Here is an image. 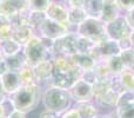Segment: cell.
<instances>
[{
    "instance_id": "1",
    "label": "cell",
    "mask_w": 134,
    "mask_h": 118,
    "mask_svg": "<svg viewBox=\"0 0 134 118\" xmlns=\"http://www.w3.org/2000/svg\"><path fill=\"white\" fill-rule=\"evenodd\" d=\"M53 73L51 85L69 90L79 79H81V70L73 65L69 57H53Z\"/></svg>"
},
{
    "instance_id": "2",
    "label": "cell",
    "mask_w": 134,
    "mask_h": 118,
    "mask_svg": "<svg viewBox=\"0 0 134 118\" xmlns=\"http://www.w3.org/2000/svg\"><path fill=\"white\" fill-rule=\"evenodd\" d=\"M41 96V85L34 81L31 84H23L19 90L8 96V99L14 110L28 114L38 106Z\"/></svg>"
},
{
    "instance_id": "3",
    "label": "cell",
    "mask_w": 134,
    "mask_h": 118,
    "mask_svg": "<svg viewBox=\"0 0 134 118\" xmlns=\"http://www.w3.org/2000/svg\"><path fill=\"white\" fill-rule=\"evenodd\" d=\"M41 102L46 111H49L54 115H61L69 109L73 100L68 90L49 85L42 92Z\"/></svg>"
},
{
    "instance_id": "4",
    "label": "cell",
    "mask_w": 134,
    "mask_h": 118,
    "mask_svg": "<svg viewBox=\"0 0 134 118\" xmlns=\"http://www.w3.org/2000/svg\"><path fill=\"white\" fill-rule=\"evenodd\" d=\"M23 51L25 53L28 66H35L37 64L47 59H52V54L44 46L40 35L34 34L25 45L23 46Z\"/></svg>"
},
{
    "instance_id": "5",
    "label": "cell",
    "mask_w": 134,
    "mask_h": 118,
    "mask_svg": "<svg viewBox=\"0 0 134 118\" xmlns=\"http://www.w3.org/2000/svg\"><path fill=\"white\" fill-rule=\"evenodd\" d=\"M76 34L91 39L95 44H99L108 38L106 34V24L102 23L100 19L88 17L76 27Z\"/></svg>"
},
{
    "instance_id": "6",
    "label": "cell",
    "mask_w": 134,
    "mask_h": 118,
    "mask_svg": "<svg viewBox=\"0 0 134 118\" xmlns=\"http://www.w3.org/2000/svg\"><path fill=\"white\" fill-rule=\"evenodd\" d=\"M76 33L68 32L64 37L54 40L52 49V58L53 57H71L76 53Z\"/></svg>"
},
{
    "instance_id": "7",
    "label": "cell",
    "mask_w": 134,
    "mask_h": 118,
    "mask_svg": "<svg viewBox=\"0 0 134 118\" xmlns=\"http://www.w3.org/2000/svg\"><path fill=\"white\" fill-rule=\"evenodd\" d=\"M133 28L130 26L128 21L126 20L125 16H119L113 21L106 24V34L109 39L119 40L125 39V38H130L131 33H132Z\"/></svg>"
},
{
    "instance_id": "8",
    "label": "cell",
    "mask_w": 134,
    "mask_h": 118,
    "mask_svg": "<svg viewBox=\"0 0 134 118\" xmlns=\"http://www.w3.org/2000/svg\"><path fill=\"white\" fill-rule=\"evenodd\" d=\"M69 95L72 97L73 102L79 103H91L93 96V86L88 84L87 81L79 79L71 89H69Z\"/></svg>"
},
{
    "instance_id": "9",
    "label": "cell",
    "mask_w": 134,
    "mask_h": 118,
    "mask_svg": "<svg viewBox=\"0 0 134 118\" xmlns=\"http://www.w3.org/2000/svg\"><path fill=\"white\" fill-rule=\"evenodd\" d=\"M38 31L40 32L39 35H42V37L49 38V39H53V40L64 37V35L69 32L68 27H67L66 25L57 23V21L51 20V19H48V18L42 23V25L40 26Z\"/></svg>"
},
{
    "instance_id": "10",
    "label": "cell",
    "mask_w": 134,
    "mask_h": 118,
    "mask_svg": "<svg viewBox=\"0 0 134 118\" xmlns=\"http://www.w3.org/2000/svg\"><path fill=\"white\" fill-rule=\"evenodd\" d=\"M30 11V0H1L0 14L6 18Z\"/></svg>"
},
{
    "instance_id": "11",
    "label": "cell",
    "mask_w": 134,
    "mask_h": 118,
    "mask_svg": "<svg viewBox=\"0 0 134 118\" xmlns=\"http://www.w3.org/2000/svg\"><path fill=\"white\" fill-rule=\"evenodd\" d=\"M116 114L119 118H134V92L121 93L116 104Z\"/></svg>"
},
{
    "instance_id": "12",
    "label": "cell",
    "mask_w": 134,
    "mask_h": 118,
    "mask_svg": "<svg viewBox=\"0 0 134 118\" xmlns=\"http://www.w3.org/2000/svg\"><path fill=\"white\" fill-rule=\"evenodd\" d=\"M46 16L48 19L54 20L57 23H60L67 26V19H68V7L60 0L52 1L51 5L47 7Z\"/></svg>"
},
{
    "instance_id": "13",
    "label": "cell",
    "mask_w": 134,
    "mask_h": 118,
    "mask_svg": "<svg viewBox=\"0 0 134 118\" xmlns=\"http://www.w3.org/2000/svg\"><path fill=\"white\" fill-rule=\"evenodd\" d=\"M53 60L47 59L44 61L37 64L35 66H33V73H34L35 80L41 85L44 83H48V80H51L52 73H53Z\"/></svg>"
},
{
    "instance_id": "14",
    "label": "cell",
    "mask_w": 134,
    "mask_h": 118,
    "mask_svg": "<svg viewBox=\"0 0 134 118\" xmlns=\"http://www.w3.org/2000/svg\"><path fill=\"white\" fill-rule=\"evenodd\" d=\"M0 79H1L2 88H4L7 96L14 93L23 85L20 74H19V72H15V71H7L6 73L0 77Z\"/></svg>"
},
{
    "instance_id": "15",
    "label": "cell",
    "mask_w": 134,
    "mask_h": 118,
    "mask_svg": "<svg viewBox=\"0 0 134 118\" xmlns=\"http://www.w3.org/2000/svg\"><path fill=\"white\" fill-rule=\"evenodd\" d=\"M86 18H87V14L83 11L82 7H68V19H67V27H68V31L74 33L73 30H72V27H73L76 33V27H78Z\"/></svg>"
},
{
    "instance_id": "16",
    "label": "cell",
    "mask_w": 134,
    "mask_h": 118,
    "mask_svg": "<svg viewBox=\"0 0 134 118\" xmlns=\"http://www.w3.org/2000/svg\"><path fill=\"white\" fill-rule=\"evenodd\" d=\"M82 8L88 18L100 19L104 8V0H83Z\"/></svg>"
},
{
    "instance_id": "17",
    "label": "cell",
    "mask_w": 134,
    "mask_h": 118,
    "mask_svg": "<svg viewBox=\"0 0 134 118\" xmlns=\"http://www.w3.org/2000/svg\"><path fill=\"white\" fill-rule=\"evenodd\" d=\"M69 59L73 63V65L79 67L81 71H86V70L93 69V67L95 66V64H97V61H95V60L92 58V56H90V54L75 53L69 57Z\"/></svg>"
},
{
    "instance_id": "18",
    "label": "cell",
    "mask_w": 134,
    "mask_h": 118,
    "mask_svg": "<svg viewBox=\"0 0 134 118\" xmlns=\"http://www.w3.org/2000/svg\"><path fill=\"white\" fill-rule=\"evenodd\" d=\"M5 61H6L9 71L20 72L24 67L27 66V60H26L24 51H20L19 53L14 54V56L5 57Z\"/></svg>"
},
{
    "instance_id": "19",
    "label": "cell",
    "mask_w": 134,
    "mask_h": 118,
    "mask_svg": "<svg viewBox=\"0 0 134 118\" xmlns=\"http://www.w3.org/2000/svg\"><path fill=\"white\" fill-rule=\"evenodd\" d=\"M119 16H120V8L116 2H104V8L100 18L102 23L108 24L116 19Z\"/></svg>"
},
{
    "instance_id": "20",
    "label": "cell",
    "mask_w": 134,
    "mask_h": 118,
    "mask_svg": "<svg viewBox=\"0 0 134 118\" xmlns=\"http://www.w3.org/2000/svg\"><path fill=\"white\" fill-rule=\"evenodd\" d=\"M34 34H35L34 30H33L30 25H25V26H23V27L13 30V37L12 38L24 46Z\"/></svg>"
},
{
    "instance_id": "21",
    "label": "cell",
    "mask_w": 134,
    "mask_h": 118,
    "mask_svg": "<svg viewBox=\"0 0 134 118\" xmlns=\"http://www.w3.org/2000/svg\"><path fill=\"white\" fill-rule=\"evenodd\" d=\"M0 47H1V51L5 57L14 56V54L19 53L20 51H23V45L19 44L13 38L1 42L0 43Z\"/></svg>"
},
{
    "instance_id": "22",
    "label": "cell",
    "mask_w": 134,
    "mask_h": 118,
    "mask_svg": "<svg viewBox=\"0 0 134 118\" xmlns=\"http://www.w3.org/2000/svg\"><path fill=\"white\" fill-rule=\"evenodd\" d=\"M47 19L46 12L44 11H30L28 12V25L33 30H39L45 20Z\"/></svg>"
},
{
    "instance_id": "23",
    "label": "cell",
    "mask_w": 134,
    "mask_h": 118,
    "mask_svg": "<svg viewBox=\"0 0 134 118\" xmlns=\"http://www.w3.org/2000/svg\"><path fill=\"white\" fill-rule=\"evenodd\" d=\"M93 96L97 98L102 97L104 95H106L107 92L112 90V83L111 78L109 79H102V80H98L95 84H93Z\"/></svg>"
},
{
    "instance_id": "24",
    "label": "cell",
    "mask_w": 134,
    "mask_h": 118,
    "mask_svg": "<svg viewBox=\"0 0 134 118\" xmlns=\"http://www.w3.org/2000/svg\"><path fill=\"white\" fill-rule=\"evenodd\" d=\"M95 43L92 42L91 39H87L85 37H80L78 35V40H76V53H82V54H90L93 52L95 47Z\"/></svg>"
},
{
    "instance_id": "25",
    "label": "cell",
    "mask_w": 134,
    "mask_h": 118,
    "mask_svg": "<svg viewBox=\"0 0 134 118\" xmlns=\"http://www.w3.org/2000/svg\"><path fill=\"white\" fill-rule=\"evenodd\" d=\"M75 107L78 109L81 118H97L99 116L97 106H94L92 103H79Z\"/></svg>"
},
{
    "instance_id": "26",
    "label": "cell",
    "mask_w": 134,
    "mask_h": 118,
    "mask_svg": "<svg viewBox=\"0 0 134 118\" xmlns=\"http://www.w3.org/2000/svg\"><path fill=\"white\" fill-rule=\"evenodd\" d=\"M119 97H120V93L115 92V91L111 90L109 92H107L106 95H104L102 97L100 98H97V103L100 105L101 107H105V106H116L118 104V100H119Z\"/></svg>"
},
{
    "instance_id": "27",
    "label": "cell",
    "mask_w": 134,
    "mask_h": 118,
    "mask_svg": "<svg viewBox=\"0 0 134 118\" xmlns=\"http://www.w3.org/2000/svg\"><path fill=\"white\" fill-rule=\"evenodd\" d=\"M106 63H107V66H108L112 76H118V74H120L121 72L126 70L125 66H124V64H122V60H121L119 54L107 58Z\"/></svg>"
},
{
    "instance_id": "28",
    "label": "cell",
    "mask_w": 134,
    "mask_h": 118,
    "mask_svg": "<svg viewBox=\"0 0 134 118\" xmlns=\"http://www.w3.org/2000/svg\"><path fill=\"white\" fill-rule=\"evenodd\" d=\"M119 56H120L121 60H122V64L125 66V69H127V70L134 69V47L122 50L119 53Z\"/></svg>"
},
{
    "instance_id": "29",
    "label": "cell",
    "mask_w": 134,
    "mask_h": 118,
    "mask_svg": "<svg viewBox=\"0 0 134 118\" xmlns=\"http://www.w3.org/2000/svg\"><path fill=\"white\" fill-rule=\"evenodd\" d=\"M20 78H21V81L23 84H31V83H34L35 80V77H34V73H33V69L32 66H25L20 72Z\"/></svg>"
},
{
    "instance_id": "30",
    "label": "cell",
    "mask_w": 134,
    "mask_h": 118,
    "mask_svg": "<svg viewBox=\"0 0 134 118\" xmlns=\"http://www.w3.org/2000/svg\"><path fill=\"white\" fill-rule=\"evenodd\" d=\"M52 0H30V11H46Z\"/></svg>"
},
{
    "instance_id": "31",
    "label": "cell",
    "mask_w": 134,
    "mask_h": 118,
    "mask_svg": "<svg viewBox=\"0 0 134 118\" xmlns=\"http://www.w3.org/2000/svg\"><path fill=\"white\" fill-rule=\"evenodd\" d=\"M13 106H12V103L9 102L8 96L5 98L4 100L0 102V118H7L8 115L13 111Z\"/></svg>"
},
{
    "instance_id": "32",
    "label": "cell",
    "mask_w": 134,
    "mask_h": 118,
    "mask_svg": "<svg viewBox=\"0 0 134 118\" xmlns=\"http://www.w3.org/2000/svg\"><path fill=\"white\" fill-rule=\"evenodd\" d=\"M81 79L85 81H87L88 84H91V85H93V84H95L98 81V77L97 74H95L94 72V67L91 70H86V71H82L81 72Z\"/></svg>"
},
{
    "instance_id": "33",
    "label": "cell",
    "mask_w": 134,
    "mask_h": 118,
    "mask_svg": "<svg viewBox=\"0 0 134 118\" xmlns=\"http://www.w3.org/2000/svg\"><path fill=\"white\" fill-rule=\"evenodd\" d=\"M116 4H118L120 11L127 12L128 9L134 7V0H116Z\"/></svg>"
},
{
    "instance_id": "34",
    "label": "cell",
    "mask_w": 134,
    "mask_h": 118,
    "mask_svg": "<svg viewBox=\"0 0 134 118\" xmlns=\"http://www.w3.org/2000/svg\"><path fill=\"white\" fill-rule=\"evenodd\" d=\"M60 118H81V116H80V114H79L78 109L74 106V107H69L68 110L63 112Z\"/></svg>"
},
{
    "instance_id": "35",
    "label": "cell",
    "mask_w": 134,
    "mask_h": 118,
    "mask_svg": "<svg viewBox=\"0 0 134 118\" xmlns=\"http://www.w3.org/2000/svg\"><path fill=\"white\" fill-rule=\"evenodd\" d=\"M125 18H126V20L128 21V24H130L131 27L134 28V7L131 8V9H128V11L126 12Z\"/></svg>"
},
{
    "instance_id": "36",
    "label": "cell",
    "mask_w": 134,
    "mask_h": 118,
    "mask_svg": "<svg viewBox=\"0 0 134 118\" xmlns=\"http://www.w3.org/2000/svg\"><path fill=\"white\" fill-rule=\"evenodd\" d=\"M38 118H57V116H55L54 114H52V112L44 110V111H41V112L39 114Z\"/></svg>"
},
{
    "instance_id": "37",
    "label": "cell",
    "mask_w": 134,
    "mask_h": 118,
    "mask_svg": "<svg viewBox=\"0 0 134 118\" xmlns=\"http://www.w3.org/2000/svg\"><path fill=\"white\" fill-rule=\"evenodd\" d=\"M7 71H9V70H8V66H7L6 61H5V59H4L2 61H0V77L6 73Z\"/></svg>"
},
{
    "instance_id": "38",
    "label": "cell",
    "mask_w": 134,
    "mask_h": 118,
    "mask_svg": "<svg viewBox=\"0 0 134 118\" xmlns=\"http://www.w3.org/2000/svg\"><path fill=\"white\" fill-rule=\"evenodd\" d=\"M7 97V95H6V92H5V90H4V88H2V84H1V79H0V102L1 100H4L5 98Z\"/></svg>"
},
{
    "instance_id": "39",
    "label": "cell",
    "mask_w": 134,
    "mask_h": 118,
    "mask_svg": "<svg viewBox=\"0 0 134 118\" xmlns=\"http://www.w3.org/2000/svg\"><path fill=\"white\" fill-rule=\"evenodd\" d=\"M101 118H119L118 116V114H116V111L115 112H109V114H106V115H104V116H101Z\"/></svg>"
},
{
    "instance_id": "40",
    "label": "cell",
    "mask_w": 134,
    "mask_h": 118,
    "mask_svg": "<svg viewBox=\"0 0 134 118\" xmlns=\"http://www.w3.org/2000/svg\"><path fill=\"white\" fill-rule=\"evenodd\" d=\"M5 24H8V18L4 17L2 14H0V26L5 25Z\"/></svg>"
},
{
    "instance_id": "41",
    "label": "cell",
    "mask_w": 134,
    "mask_h": 118,
    "mask_svg": "<svg viewBox=\"0 0 134 118\" xmlns=\"http://www.w3.org/2000/svg\"><path fill=\"white\" fill-rule=\"evenodd\" d=\"M130 40H131V44H132V47H134V28L132 30V33L130 35Z\"/></svg>"
},
{
    "instance_id": "42",
    "label": "cell",
    "mask_w": 134,
    "mask_h": 118,
    "mask_svg": "<svg viewBox=\"0 0 134 118\" xmlns=\"http://www.w3.org/2000/svg\"><path fill=\"white\" fill-rule=\"evenodd\" d=\"M4 59H5V56H4V53H2V51H1V47H0V61H2Z\"/></svg>"
},
{
    "instance_id": "43",
    "label": "cell",
    "mask_w": 134,
    "mask_h": 118,
    "mask_svg": "<svg viewBox=\"0 0 134 118\" xmlns=\"http://www.w3.org/2000/svg\"><path fill=\"white\" fill-rule=\"evenodd\" d=\"M0 4H1V0H0Z\"/></svg>"
},
{
    "instance_id": "44",
    "label": "cell",
    "mask_w": 134,
    "mask_h": 118,
    "mask_svg": "<svg viewBox=\"0 0 134 118\" xmlns=\"http://www.w3.org/2000/svg\"><path fill=\"white\" fill-rule=\"evenodd\" d=\"M133 70H134V69H133Z\"/></svg>"
}]
</instances>
